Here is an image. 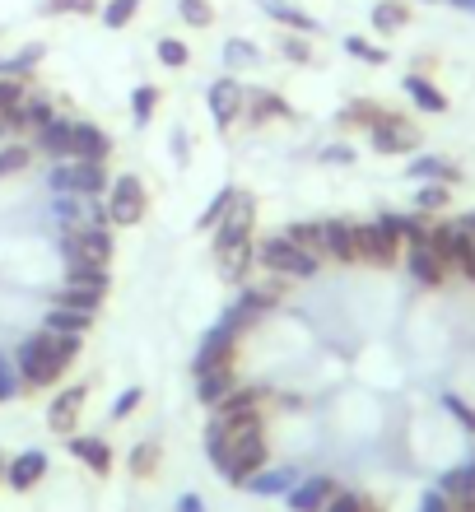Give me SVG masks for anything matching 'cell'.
I'll return each instance as SVG.
<instances>
[{
	"mask_svg": "<svg viewBox=\"0 0 475 512\" xmlns=\"http://www.w3.org/2000/svg\"><path fill=\"white\" fill-rule=\"evenodd\" d=\"M257 270L308 284L322 275V261H317L313 252H303V247L294 243V238H285V233H266V238H257Z\"/></svg>",
	"mask_w": 475,
	"mask_h": 512,
	"instance_id": "cell-2",
	"label": "cell"
},
{
	"mask_svg": "<svg viewBox=\"0 0 475 512\" xmlns=\"http://www.w3.org/2000/svg\"><path fill=\"white\" fill-rule=\"evenodd\" d=\"M238 382H243V378H238V364H233V368H210V373H201V378H196V391H191V396H196V405L215 410V405L224 401Z\"/></svg>",
	"mask_w": 475,
	"mask_h": 512,
	"instance_id": "cell-25",
	"label": "cell"
},
{
	"mask_svg": "<svg viewBox=\"0 0 475 512\" xmlns=\"http://www.w3.org/2000/svg\"><path fill=\"white\" fill-rule=\"evenodd\" d=\"M462 466H466V475H471V485H475V447H471V452H466V457H462Z\"/></svg>",
	"mask_w": 475,
	"mask_h": 512,
	"instance_id": "cell-55",
	"label": "cell"
},
{
	"mask_svg": "<svg viewBox=\"0 0 475 512\" xmlns=\"http://www.w3.org/2000/svg\"><path fill=\"white\" fill-rule=\"evenodd\" d=\"M354 252H359V266L392 270L401 261V238H392L378 219H354Z\"/></svg>",
	"mask_w": 475,
	"mask_h": 512,
	"instance_id": "cell-9",
	"label": "cell"
},
{
	"mask_svg": "<svg viewBox=\"0 0 475 512\" xmlns=\"http://www.w3.org/2000/svg\"><path fill=\"white\" fill-rule=\"evenodd\" d=\"M420 512H452V503L443 499L438 489H429V494H424V499H420Z\"/></svg>",
	"mask_w": 475,
	"mask_h": 512,
	"instance_id": "cell-53",
	"label": "cell"
},
{
	"mask_svg": "<svg viewBox=\"0 0 475 512\" xmlns=\"http://www.w3.org/2000/svg\"><path fill=\"white\" fill-rule=\"evenodd\" d=\"M243 98H247V84L238 80V75H219V80H210V89H205V108H210L215 131H233V126L243 122Z\"/></svg>",
	"mask_w": 475,
	"mask_h": 512,
	"instance_id": "cell-10",
	"label": "cell"
},
{
	"mask_svg": "<svg viewBox=\"0 0 475 512\" xmlns=\"http://www.w3.org/2000/svg\"><path fill=\"white\" fill-rule=\"evenodd\" d=\"M340 489L336 475H303L299 485L285 494V508L289 512H322L331 503V494Z\"/></svg>",
	"mask_w": 475,
	"mask_h": 512,
	"instance_id": "cell-14",
	"label": "cell"
},
{
	"mask_svg": "<svg viewBox=\"0 0 475 512\" xmlns=\"http://www.w3.org/2000/svg\"><path fill=\"white\" fill-rule=\"evenodd\" d=\"M42 326H47V331H61V336H89V331H94V317H89V312H75V308H47L42 312Z\"/></svg>",
	"mask_w": 475,
	"mask_h": 512,
	"instance_id": "cell-30",
	"label": "cell"
},
{
	"mask_svg": "<svg viewBox=\"0 0 475 512\" xmlns=\"http://www.w3.org/2000/svg\"><path fill=\"white\" fill-rule=\"evenodd\" d=\"M56 252H61L66 266H112L117 243H112L108 224H80V229H61Z\"/></svg>",
	"mask_w": 475,
	"mask_h": 512,
	"instance_id": "cell-5",
	"label": "cell"
},
{
	"mask_svg": "<svg viewBox=\"0 0 475 512\" xmlns=\"http://www.w3.org/2000/svg\"><path fill=\"white\" fill-rule=\"evenodd\" d=\"M401 89H406L410 103H415L420 112H434V117H443V112L452 108V98L443 94V89H438V80H429L424 70H410L406 80H401Z\"/></svg>",
	"mask_w": 475,
	"mask_h": 512,
	"instance_id": "cell-23",
	"label": "cell"
},
{
	"mask_svg": "<svg viewBox=\"0 0 475 512\" xmlns=\"http://www.w3.org/2000/svg\"><path fill=\"white\" fill-rule=\"evenodd\" d=\"M42 56H47V47L42 42H24L14 56H5V75H14V80H28L33 70L42 66Z\"/></svg>",
	"mask_w": 475,
	"mask_h": 512,
	"instance_id": "cell-36",
	"label": "cell"
},
{
	"mask_svg": "<svg viewBox=\"0 0 475 512\" xmlns=\"http://www.w3.org/2000/svg\"><path fill=\"white\" fill-rule=\"evenodd\" d=\"M424 145V131L401 112H382L378 126H368V149L382 154V159H401V154H415Z\"/></svg>",
	"mask_w": 475,
	"mask_h": 512,
	"instance_id": "cell-7",
	"label": "cell"
},
{
	"mask_svg": "<svg viewBox=\"0 0 475 512\" xmlns=\"http://www.w3.org/2000/svg\"><path fill=\"white\" fill-rule=\"evenodd\" d=\"M219 61H224V75L257 70L261 66V47L252 38H224V47H219Z\"/></svg>",
	"mask_w": 475,
	"mask_h": 512,
	"instance_id": "cell-29",
	"label": "cell"
},
{
	"mask_svg": "<svg viewBox=\"0 0 475 512\" xmlns=\"http://www.w3.org/2000/svg\"><path fill=\"white\" fill-rule=\"evenodd\" d=\"M438 405H443V410H448V415L457 419V429L471 433V438H475V405L466 401L462 391H438Z\"/></svg>",
	"mask_w": 475,
	"mask_h": 512,
	"instance_id": "cell-39",
	"label": "cell"
},
{
	"mask_svg": "<svg viewBox=\"0 0 475 512\" xmlns=\"http://www.w3.org/2000/svg\"><path fill=\"white\" fill-rule=\"evenodd\" d=\"M401 266H406V275L420 284V289H443L448 275H452V266L429 243H406L401 247Z\"/></svg>",
	"mask_w": 475,
	"mask_h": 512,
	"instance_id": "cell-12",
	"label": "cell"
},
{
	"mask_svg": "<svg viewBox=\"0 0 475 512\" xmlns=\"http://www.w3.org/2000/svg\"><path fill=\"white\" fill-rule=\"evenodd\" d=\"M415 182H443V187H462L466 173L452 159H438V154H415V163L406 168Z\"/></svg>",
	"mask_w": 475,
	"mask_h": 512,
	"instance_id": "cell-26",
	"label": "cell"
},
{
	"mask_svg": "<svg viewBox=\"0 0 475 512\" xmlns=\"http://www.w3.org/2000/svg\"><path fill=\"white\" fill-rule=\"evenodd\" d=\"M359 508H364V494H359V489H336L322 512H359Z\"/></svg>",
	"mask_w": 475,
	"mask_h": 512,
	"instance_id": "cell-51",
	"label": "cell"
},
{
	"mask_svg": "<svg viewBox=\"0 0 475 512\" xmlns=\"http://www.w3.org/2000/svg\"><path fill=\"white\" fill-rule=\"evenodd\" d=\"M33 163V145H19V140H10V145L0 149V182L5 177H19Z\"/></svg>",
	"mask_w": 475,
	"mask_h": 512,
	"instance_id": "cell-44",
	"label": "cell"
},
{
	"mask_svg": "<svg viewBox=\"0 0 475 512\" xmlns=\"http://www.w3.org/2000/svg\"><path fill=\"white\" fill-rule=\"evenodd\" d=\"M5 466H10V457H5V452H0V485H5Z\"/></svg>",
	"mask_w": 475,
	"mask_h": 512,
	"instance_id": "cell-58",
	"label": "cell"
},
{
	"mask_svg": "<svg viewBox=\"0 0 475 512\" xmlns=\"http://www.w3.org/2000/svg\"><path fill=\"white\" fill-rule=\"evenodd\" d=\"M322 163H336V168H350L354 159H359V149L345 145V140H331V145H322V154H317Z\"/></svg>",
	"mask_w": 475,
	"mask_h": 512,
	"instance_id": "cell-50",
	"label": "cell"
},
{
	"mask_svg": "<svg viewBox=\"0 0 475 512\" xmlns=\"http://www.w3.org/2000/svg\"><path fill=\"white\" fill-rule=\"evenodd\" d=\"M177 19L187 28H210L215 24V0H177Z\"/></svg>",
	"mask_w": 475,
	"mask_h": 512,
	"instance_id": "cell-45",
	"label": "cell"
},
{
	"mask_svg": "<svg viewBox=\"0 0 475 512\" xmlns=\"http://www.w3.org/2000/svg\"><path fill=\"white\" fill-rule=\"evenodd\" d=\"M359 512H387V508H382L378 499H368V494H364V508H359Z\"/></svg>",
	"mask_w": 475,
	"mask_h": 512,
	"instance_id": "cell-57",
	"label": "cell"
},
{
	"mask_svg": "<svg viewBox=\"0 0 475 512\" xmlns=\"http://www.w3.org/2000/svg\"><path fill=\"white\" fill-rule=\"evenodd\" d=\"M452 205V187H443V182H420L415 187V210L420 215H448Z\"/></svg>",
	"mask_w": 475,
	"mask_h": 512,
	"instance_id": "cell-35",
	"label": "cell"
},
{
	"mask_svg": "<svg viewBox=\"0 0 475 512\" xmlns=\"http://www.w3.org/2000/svg\"><path fill=\"white\" fill-rule=\"evenodd\" d=\"M275 396L271 382H238V387L224 396V401L210 410V415H257V410H266Z\"/></svg>",
	"mask_w": 475,
	"mask_h": 512,
	"instance_id": "cell-17",
	"label": "cell"
},
{
	"mask_svg": "<svg viewBox=\"0 0 475 512\" xmlns=\"http://www.w3.org/2000/svg\"><path fill=\"white\" fill-rule=\"evenodd\" d=\"M340 47H345V56L364 61V66H387V61H392V52H387V47H378V42L359 38V33H350V38L340 42Z\"/></svg>",
	"mask_w": 475,
	"mask_h": 512,
	"instance_id": "cell-40",
	"label": "cell"
},
{
	"mask_svg": "<svg viewBox=\"0 0 475 512\" xmlns=\"http://www.w3.org/2000/svg\"><path fill=\"white\" fill-rule=\"evenodd\" d=\"M0 135H10V122H5V117H0Z\"/></svg>",
	"mask_w": 475,
	"mask_h": 512,
	"instance_id": "cell-59",
	"label": "cell"
},
{
	"mask_svg": "<svg viewBox=\"0 0 475 512\" xmlns=\"http://www.w3.org/2000/svg\"><path fill=\"white\" fill-rule=\"evenodd\" d=\"M326 233V261L336 266H359V252H354V219H322Z\"/></svg>",
	"mask_w": 475,
	"mask_h": 512,
	"instance_id": "cell-24",
	"label": "cell"
},
{
	"mask_svg": "<svg viewBox=\"0 0 475 512\" xmlns=\"http://www.w3.org/2000/svg\"><path fill=\"white\" fill-rule=\"evenodd\" d=\"M98 0H42V14L47 19H61V14H94Z\"/></svg>",
	"mask_w": 475,
	"mask_h": 512,
	"instance_id": "cell-49",
	"label": "cell"
},
{
	"mask_svg": "<svg viewBox=\"0 0 475 512\" xmlns=\"http://www.w3.org/2000/svg\"><path fill=\"white\" fill-rule=\"evenodd\" d=\"M28 98V80H14V75H0V117L10 122V112Z\"/></svg>",
	"mask_w": 475,
	"mask_h": 512,
	"instance_id": "cell-47",
	"label": "cell"
},
{
	"mask_svg": "<svg viewBox=\"0 0 475 512\" xmlns=\"http://www.w3.org/2000/svg\"><path fill=\"white\" fill-rule=\"evenodd\" d=\"M70 159H89V163H108L112 159V135L98 122L75 117V140H70Z\"/></svg>",
	"mask_w": 475,
	"mask_h": 512,
	"instance_id": "cell-20",
	"label": "cell"
},
{
	"mask_svg": "<svg viewBox=\"0 0 475 512\" xmlns=\"http://www.w3.org/2000/svg\"><path fill=\"white\" fill-rule=\"evenodd\" d=\"M173 512H210V508H205V499H201V494H182Z\"/></svg>",
	"mask_w": 475,
	"mask_h": 512,
	"instance_id": "cell-54",
	"label": "cell"
},
{
	"mask_svg": "<svg viewBox=\"0 0 475 512\" xmlns=\"http://www.w3.org/2000/svg\"><path fill=\"white\" fill-rule=\"evenodd\" d=\"M243 122H247V131H261V126H271V122H299V112H294V103L280 89H247Z\"/></svg>",
	"mask_w": 475,
	"mask_h": 512,
	"instance_id": "cell-11",
	"label": "cell"
},
{
	"mask_svg": "<svg viewBox=\"0 0 475 512\" xmlns=\"http://www.w3.org/2000/svg\"><path fill=\"white\" fill-rule=\"evenodd\" d=\"M159 103H163V89H159V84H136V89H131V122L145 131V126L154 122Z\"/></svg>",
	"mask_w": 475,
	"mask_h": 512,
	"instance_id": "cell-34",
	"label": "cell"
},
{
	"mask_svg": "<svg viewBox=\"0 0 475 512\" xmlns=\"http://www.w3.org/2000/svg\"><path fill=\"white\" fill-rule=\"evenodd\" d=\"M382 112H387V108L368 103V98H350V103L336 112V126H340V131H368V126H378Z\"/></svg>",
	"mask_w": 475,
	"mask_h": 512,
	"instance_id": "cell-32",
	"label": "cell"
},
{
	"mask_svg": "<svg viewBox=\"0 0 475 512\" xmlns=\"http://www.w3.org/2000/svg\"><path fill=\"white\" fill-rule=\"evenodd\" d=\"M243 187H219L215 196H210V205H205L201 215H196V233H210L219 224V219L229 215V205H233V196H238Z\"/></svg>",
	"mask_w": 475,
	"mask_h": 512,
	"instance_id": "cell-37",
	"label": "cell"
},
{
	"mask_svg": "<svg viewBox=\"0 0 475 512\" xmlns=\"http://www.w3.org/2000/svg\"><path fill=\"white\" fill-rule=\"evenodd\" d=\"M368 24H373V33H382V38H396V33L410 24V0H378L373 14H368Z\"/></svg>",
	"mask_w": 475,
	"mask_h": 512,
	"instance_id": "cell-28",
	"label": "cell"
},
{
	"mask_svg": "<svg viewBox=\"0 0 475 512\" xmlns=\"http://www.w3.org/2000/svg\"><path fill=\"white\" fill-rule=\"evenodd\" d=\"M261 10H266V19L280 28H289V33H308V38H317L322 33V19H313V14L303 10V5H294V0H257Z\"/></svg>",
	"mask_w": 475,
	"mask_h": 512,
	"instance_id": "cell-21",
	"label": "cell"
},
{
	"mask_svg": "<svg viewBox=\"0 0 475 512\" xmlns=\"http://www.w3.org/2000/svg\"><path fill=\"white\" fill-rule=\"evenodd\" d=\"M70 140H75V117H61V112H56L42 131H33V154H42V159H52V163L70 159Z\"/></svg>",
	"mask_w": 475,
	"mask_h": 512,
	"instance_id": "cell-19",
	"label": "cell"
},
{
	"mask_svg": "<svg viewBox=\"0 0 475 512\" xmlns=\"http://www.w3.org/2000/svg\"><path fill=\"white\" fill-rule=\"evenodd\" d=\"M280 56H285L289 66H313L317 56H313V38L308 33H280Z\"/></svg>",
	"mask_w": 475,
	"mask_h": 512,
	"instance_id": "cell-38",
	"label": "cell"
},
{
	"mask_svg": "<svg viewBox=\"0 0 475 512\" xmlns=\"http://www.w3.org/2000/svg\"><path fill=\"white\" fill-rule=\"evenodd\" d=\"M215 270H219V280L224 284H247L252 275H257V238L252 243H243V247H233V252H219L215 256Z\"/></svg>",
	"mask_w": 475,
	"mask_h": 512,
	"instance_id": "cell-22",
	"label": "cell"
},
{
	"mask_svg": "<svg viewBox=\"0 0 475 512\" xmlns=\"http://www.w3.org/2000/svg\"><path fill=\"white\" fill-rule=\"evenodd\" d=\"M84 336H61V331H47L38 326L33 336H24L14 345V368L24 378V391H47L66 378V368L80 359Z\"/></svg>",
	"mask_w": 475,
	"mask_h": 512,
	"instance_id": "cell-1",
	"label": "cell"
},
{
	"mask_svg": "<svg viewBox=\"0 0 475 512\" xmlns=\"http://www.w3.org/2000/svg\"><path fill=\"white\" fill-rule=\"evenodd\" d=\"M14 396H24V378H19V368H14V354L0 350V405L14 401Z\"/></svg>",
	"mask_w": 475,
	"mask_h": 512,
	"instance_id": "cell-46",
	"label": "cell"
},
{
	"mask_svg": "<svg viewBox=\"0 0 475 512\" xmlns=\"http://www.w3.org/2000/svg\"><path fill=\"white\" fill-rule=\"evenodd\" d=\"M168 149H173L177 168H187V163H191V135H187V126H173V140H168Z\"/></svg>",
	"mask_w": 475,
	"mask_h": 512,
	"instance_id": "cell-52",
	"label": "cell"
},
{
	"mask_svg": "<svg viewBox=\"0 0 475 512\" xmlns=\"http://www.w3.org/2000/svg\"><path fill=\"white\" fill-rule=\"evenodd\" d=\"M0 75H5V52H0Z\"/></svg>",
	"mask_w": 475,
	"mask_h": 512,
	"instance_id": "cell-60",
	"label": "cell"
},
{
	"mask_svg": "<svg viewBox=\"0 0 475 512\" xmlns=\"http://www.w3.org/2000/svg\"><path fill=\"white\" fill-rule=\"evenodd\" d=\"M243 331H233L229 322H215L210 331L201 336L196 354H191V378H201L210 368H233L238 364V354H243Z\"/></svg>",
	"mask_w": 475,
	"mask_h": 512,
	"instance_id": "cell-6",
	"label": "cell"
},
{
	"mask_svg": "<svg viewBox=\"0 0 475 512\" xmlns=\"http://www.w3.org/2000/svg\"><path fill=\"white\" fill-rule=\"evenodd\" d=\"M285 238H294V243L303 247V252H313L317 261L326 266V233H322V219H294L289 229H280Z\"/></svg>",
	"mask_w": 475,
	"mask_h": 512,
	"instance_id": "cell-33",
	"label": "cell"
},
{
	"mask_svg": "<svg viewBox=\"0 0 475 512\" xmlns=\"http://www.w3.org/2000/svg\"><path fill=\"white\" fill-rule=\"evenodd\" d=\"M210 233H215V243H210V252H215V256L252 243V233H257V196H252V191H238V196H233V205H229V215L219 219Z\"/></svg>",
	"mask_w": 475,
	"mask_h": 512,
	"instance_id": "cell-8",
	"label": "cell"
},
{
	"mask_svg": "<svg viewBox=\"0 0 475 512\" xmlns=\"http://www.w3.org/2000/svg\"><path fill=\"white\" fill-rule=\"evenodd\" d=\"M154 56H159V66H168V70H187L191 66V47L182 38H159L154 42Z\"/></svg>",
	"mask_w": 475,
	"mask_h": 512,
	"instance_id": "cell-43",
	"label": "cell"
},
{
	"mask_svg": "<svg viewBox=\"0 0 475 512\" xmlns=\"http://www.w3.org/2000/svg\"><path fill=\"white\" fill-rule=\"evenodd\" d=\"M42 480H47V452H42V447H28V452L10 457V466H5V485H10L14 494H28V489H38Z\"/></svg>",
	"mask_w": 475,
	"mask_h": 512,
	"instance_id": "cell-16",
	"label": "cell"
},
{
	"mask_svg": "<svg viewBox=\"0 0 475 512\" xmlns=\"http://www.w3.org/2000/svg\"><path fill=\"white\" fill-rule=\"evenodd\" d=\"M299 480H303V471L294 466V461H285V466H275V461H271V466H261V471L252 475L243 489H247V494H257V499H285Z\"/></svg>",
	"mask_w": 475,
	"mask_h": 512,
	"instance_id": "cell-15",
	"label": "cell"
},
{
	"mask_svg": "<svg viewBox=\"0 0 475 512\" xmlns=\"http://www.w3.org/2000/svg\"><path fill=\"white\" fill-rule=\"evenodd\" d=\"M103 210H108L112 229H140L145 215H150V187H145V177L140 173H117L108 182Z\"/></svg>",
	"mask_w": 475,
	"mask_h": 512,
	"instance_id": "cell-3",
	"label": "cell"
},
{
	"mask_svg": "<svg viewBox=\"0 0 475 512\" xmlns=\"http://www.w3.org/2000/svg\"><path fill=\"white\" fill-rule=\"evenodd\" d=\"M159 461H163L159 438H140V443L131 447V457H126V471L136 475V480H154V475H159Z\"/></svg>",
	"mask_w": 475,
	"mask_h": 512,
	"instance_id": "cell-31",
	"label": "cell"
},
{
	"mask_svg": "<svg viewBox=\"0 0 475 512\" xmlns=\"http://www.w3.org/2000/svg\"><path fill=\"white\" fill-rule=\"evenodd\" d=\"M108 163H89V159H56L52 173H47V187L52 196H89V201H103L108 196Z\"/></svg>",
	"mask_w": 475,
	"mask_h": 512,
	"instance_id": "cell-4",
	"label": "cell"
},
{
	"mask_svg": "<svg viewBox=\"0 0 475 512\" xmlns=\"http://www.w3.org/2000/svg\"><path fill=\"white\" fill-rule=\"evenodd\" d=\"M452 10H462V14H475V0H448Z\"/></svg>",
	"mask_w": 475,
	"mask_h": 512,
	"instance_id": "cell-56",
	"label": "cell"
},
{
	"mask_svg": "<svg viewBox=\"0 0 475 512\" xmlns=\"http://www.w3.org/2000/svg\"><path fill=\"white\" fill-rule=\"evenodd\" d=\"M84 405H89V382H70L66 391H56L52 401H47V429L70 438V433L80 429Z\"/></svg>",
	"mask_w": 475,
	"mask_h": 512,
	"instance_id": "cell-13",
	"label": "cell"
},
{
	"mask_svg": "<svg viewBox=\"0 0 475 512\" xmlns=\"http://www.w3.org/2000/svg\"><path fill=\"white\" fill-rule=\"evenodd\" d=\"M140 5H145V0H103V28L122 33L131 19H140Z\"/></svg>",
	"mask_w": 475,
	"mask_h": 512,
	"instance_id": "cell-42",
	"label": "cell"
},
{
	"mask_svg": "<svg viewBox=\"0 0 475 512\" xmlns=\"http://www.w3.org/2000/svg\"><path fill=\"white\" fill-rule=\"evenodd\" d=\"M61 284H84V289H112V266H66V280Z\"/></svg>",
	"mask_w": 475,
	"mask_h": 512,
	"instance_id": "cell-41",
	"label": "cell"
},
{
	"mask_svg": "<svg viewBox=\"0 0 475 512\" xmlns=\"http://www.w3.org/2000/svg\"><path fill=\"white\" fill-rule=\"evenodd\" d=\"M66 447H70V457L80 461L84 471H94V475H112V443L108 438H98V433H70L66 438Z\"/></svg>",
	"mask_w": 475,
	"mask_h": 512,
	"instance_id": "cell-18",
	"label": "cell"
},
{
	"mask_svg": "<svg viewBox=\"0 0 475 512\" xmlns=\"http://www.w3.org/2000/svg\"><path fill=\"white\" fill-rule=\"evenodd\" d=\"M52 303H56V308H75V312L98 317V312H103V303H108V294H103V289H84V284H56Z\"/></svg>",
	"mask_w": 475,
	"mask_h": 512,
	"instance_id": "cell-27",
	"label": "cell"
},
{
	"mask_svg": "<svg viewBox=\"0 0 475 512\" xmlns=\"http://www.w3.org/2000/svg\"><path fill=\"white\" fill-rule=\"evenodd\" d=\"M140 405H145V387H140V382H131V387H122V396L112 401V419L122 424V419H131V415H136Z\"/></svg>",
	"mask_w": 475,
	"mask_h": 512,
	"instance_id": "cell-48",
	"label": "cell"
}]
</instances>
